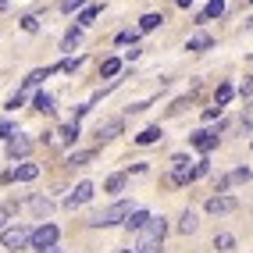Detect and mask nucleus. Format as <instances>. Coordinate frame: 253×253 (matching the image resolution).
<instances>
[{
	"instance_id": "1",
	"label": "nucleus",
	"mask_w": 253,
	"mask_h": 253,
	"mask_svg": "<svg viewBox=\"0 0 253 253\" xmlns=\"http://www.w3.org/2000/svg\"><path fill=\"white\" fill-rule=\"evenodd\" d=\"M164 232H168V221H164V217H150V225L139 232L136 253H161V250H164Z\"/></svg>"
},
{
	"instance_id": "2",
	"label": "nucleus",
	"mask_w": 253,
	"mask_h": 253,
	"mask_svg": "<svg viewBox=\"0 0 253 253\" xmlns=\"http://www.w3.org/2000/svg\"><path fill=\"white\" fill-rule=\"evenodd\" d=\"M132 211H136L132 204H125V200H118V204H111V207H104V211H100V214L93 217L89 225H93V228H111V225H125Z\"/></svg>"
},
{
	"instance_id": "3",
	"label": "nucleus",
	"mask_w": 253,
	"mask_h": 253,
	"mask_svg": "<svg viewBox=\"0 0 253 253\" xmlns=\"http://www.w3.org/2000/svg\"><path fill=\"white\" fill-rule=\"evenodd\" d=\"M0 246L11 250V253L32 246V228H29V225H11V228H4V232H0Z\"/></svg>"
},
{
	"instance_id": "4",
	"label": "nucleus",
	"mask_w": 253,
	"mask_h": 253,
	"mask_svg": "<svg viewBox=\"0 0 253 253\" xmlns=\"http://www.w3.org/2000/svg\"><path fill=\"white\" fill-rule=\"evenodd\" d=\"M57 235H61V232H57L54 221H43L36 232H32V246H36L40 253H43V250H54V246H57Z\"/></svg>"
},
{
	"instance_id": "5",
	"label": "nucleus",
	"mask_w": 253,
	"mask_h": 253,
	"mask_svg": "<svg viewBox=\"0 0 253 253\" xmlns=\"http://www.w3.org/2000/svg\"><path fill=\"white\" fill-rule=\"evenodd\" d=\"M89 200H93V182H79V185H75V193L64 200V207L75 211L79 204H89Z\"/></svg>"
},
{
	"instance_id": "6",
	"label": "nucleus",
	"mask_w": 253,
	"mask_h": 253,
	"mask_svg": "<svg viewBox=\"0 0 253 253\" xmlns=\"http://www.w3.org/2000/svg\"><path fill=\"white\" fill-rule=\"evenodd\" d=\"M36 175H40V168H36V164H14L11 171L4 175V182H32Z\"/></svg>"
},
{
	"instance_id": "7",
	"label": "nucleus",
	"mask_w": 253,
	"mask_h": 253,
	"mask_svg": "<svg viewBox=\"0 0 253 253\" xmlns=\"http://www.w3.org/2000/svg\"><path fill=\"white\" fill-rule=\"evenodd\" d=\"M29 150H32V139H25L22 132H14V136L7 139V157H14V161H18V157H29Z\"/></svg>"
},
{
	"instance_id": "8",
	"label": "nucleus",
	"mask_w": 253,
	"mask_h": 253,
	"mask_svg": "<svg viewBox=\"0 0 253 253\" xmlns=\"http://www.w3.org/2000/svg\"><path fill=\"white\" fill-rule=\"evenodd\" d=\"M235 207H239L235 196H211L207 200V214H232Z\"/></svg>"
},
{
	"instance_id": "9",
	"label": "nucleus",
	"mask_w": 253,
	"mask_h": 253,
	"mask_svg": "<svg viewBox=\"0 0 253 253\" xmlns=\"http://www.w3.org/2000/svg\"><path fill=\"white\" fill-rule=\"evenodd\" d=\"M146 225H150V211H143V207H136V211L128 214V221H125V228H128V232H132V228L143 232Z\"/></svg>"
},
{
	"instance_id": "10",
	"label": "nucleus",
	"mask_w": 253,
	"mask_h": 253,
	"mask_svg": "<svg viewBox=\"0 0 253 253\" xmlns=\"http://www.w3.org/2000/svg\"><path fill=\"white\" fill-rule=\"evenodd\" d=\"M118 132H122V118H111V122H104L96 128V136H100V143H107V139H114Z\"/></svg>"
},
{
	"instance_id": "11",
	"label": "nucleus",
	"mask_w": 253,
	"mask_h": 253,
	"mask_svg": "<svg viewBox=\"0 0 253 253\" xmlns=\"http://www.w3.org/2000/svg\"><path fill=\"white\" fill-rule=\"evenodd\" d=\"M196 225H200L196 211H182V217H178V232H182V235H193V232H196Z\"/></svg>"
},
{
	"instance_id": "12",
	"label": "nucleus",
	"mask_w": 253,
	"mask_h": 253,
	"mask_svg": "<svg viewBox=\"0 0 253 253\" xmlns=\"http://www.w3.org/2000/svg\"><path fill=\"white\" fill-rule=\"evenodd\" d=\"M193 146L204 150V154H207V150H214V146H217V132H196V136H193Z\"/></svg>"
},
{
	"instance_id": "13",
	"label": "nucleus",
	"mask_w": 253,
	"mask_h": 253,
	"mask_svg": "<svg viewBox=\"0 0 253 253\" xmlns=\"http://www.w3.org/2000/svg\"><path fill=\"white\" fill-rule=\"evenodd\" d=\"M161 22H164V14L150 11V14H143V18H139V32H154V29H157Z\"/></svg>"
},
{
	"instance_id": "14",
	"label": "nucleus",
	"mask_w": 253,
	"mask_h": 253,
	"mask_svg": "<svg viewBox=\"0 0 253 253\" xmlns=\"http://www.w3.org/2000/svg\"><path fill=\"white\" fill-rule=\"evenodd\" d=\"M161 136H164V132H161L157 125H150V128H143L139 136H136V143H139V146H150V143H157Z\"/></svg>"
},
{
	"instance_id": "15",
	"label": "nucleus",
	"mask_w": 253,
	"mask_h": 253,
	"mask_svg": "<svg viewBox=\"0 0 253 253\" xmlns=\"http://www.w3.org/2000/svg\"><path fill=\"white\" fill-rule=\"evenodd\" d=\"M54 72H57V68H36V72H29V79H25V86H22V89H29V86H40V82H43V79H50Z\"/></svg>"
},
{
	"instance_id": "16",
	"label": "nucleus",
	"mask_w": 253,
	"mask_h": 253,
	"mask_svg": "<svg viewBox=\"0 0 253 253\" xmlns=\"http://www.w3.org/2000/svg\"><path fill=\"white\" fill-rule=\"evenodd\" d=\"M29 207H32V211H36L40 217H46L50 211H54V204H50V200H46V196H32V200H29Z\"/></svg>"
},
{
	"instance_id": "17",
	"label": "nucleus",
	"mask_w": 253,
	"mask_h": 253,
	"mask_svg": "<svg viewBox=\"0 0 253 253\" xmlns=\"http://www.w3.org/2000/svg\"><path fill=\"white\" fill-rule=\"evenodd\" d=\"M36 111L54 114V96H50V93H36Z\"/></svg>"
},
{
	"instance_id": "18",
	"label": "nucleus",
	"mask_w": 253,
	"mask_h": 253,
	"mask_svg": "<svg viewBox=\"0 0 253 253\" xmlns=\"http://www.w3.org/2000/svg\"><path fill=\"white\" fill-rule=\"evenodd\" d=\"M75 136H79V122H72V125H64V128L57 132V139H61V143H75Z\"/></svg>"
},
{
	"instance_id": "19",
	"label": "nucleus",
	"mask_w": 253,
	"mask_h": 253,
	"mask_svg": "<svg viewBox=\"0 0 253 253\" xmlns=\"http://www.w3.org/2000/svg\"><path fill=\"white\" fill-rule=\"evenodd\" d=\"M100 11H104V7H86V11L79 14V29H86V25H93V18H96Z\"/></svg>"
},
{
	"instance_id": "20",
	"label": "nucleus",
	"mask_w": 253,
	"mask_h": 253,
	"mask_svg": "<svg viewBox=\"0 0 253 253\" xmlns=\"http://www.w3.org/2000/svg\"><path fill=\"white\" fill-rule=\"evenodd\" d=\"M232 93H235V89L228 86V82H225V86H217V96H214V104H217V107H225L228 100H232Z\"/></svg>"
},
{
	"instance_id": "21",
	"label": "nucleus",
	"mask_w": 253,
	"mask_h": 253,
	"mask_svg": "<svg viewBox=\"0 0 253 253\" xmlns=\"http://www.w3.org/2000/svg\"><path fill=\"white\" fill-rule=\"evenodd\" d=\"M86 161H93V150H72L68 154V164H86Z\"/></svg>"
},
{
	"instance_id": "22",
	"label": "nucleus",
	"mask_w": 253,
	"mask_h": 253,
	"mask_svg": "<svg viewBox=\"0 0 253 253\" xmlns=\"http://www.w3.org/2000/svg\"><path fill=\"white\" fill-rule=\"evenodd\" d=\"M221 11H225V0H211V4H207V11H204V22H207V18H217Z\"/></svg>"
},
{
	"instance_id": "23",
	"label": "nucleus",
	"mask_w": 253,
	"mask_h": 253,
	"mask_svg": "<svg viewBox=\"0 0 253 253\" xmlns=\"http://www.w3.org/2000/svg\"><path fill=\"white\" fill-rule=\"evenodd\" d=\"M118 72H122V61H118V57H111V61H104V68H100V75H118Z\"/></svg>"
},
{
	"instance_id": "24",
	"label": "nucleus",
	"mask_w": 253,
	"mask_h": 253,
	"mask_svg": "<svg viewBox=\"0 0 253 253\" xmlns=\"http://www.w3.org/2000/svg\"><path fill=\"white\" fill-rule=\"evenodd\" d=\"M79 40H82V29H72V32H68V36H64V40H61V50H72V46H75Z\"/></svg>"
},
{
	"instance_id": "25",
	"label": "nucleus",
	"mask_w": 253,
	"mask_h": 253,
	"mask_svg": "<svg viewBox=\"0 0 253 253\" xmlns=\"http://www.w3.org/2000/svg\"><path fill=\"white\" fill-rule=\"evenodd\" d=\"M211 46H214L211 36H196V40H189V50H211Z\"/></svg>"
},
{
	"instance_id": "26",
	"label": "nucleus",
	"mask_w": 253,
	"mask_h": 253,
	"mask_svg": "<svg viewBox=\"0 0 253 253\" xmlns=\"http://www.w3.org/2000/svg\"><path fill=\"white\" fill-rule=\"evenodd\" d=\"M86 4H89V0H61V11H64V14H72L75 7H86Z\"/></svg>"
},
{
	"instance_id": "27",
	"label": "nucleus",
	"mask_w": 253,
	"mask_h": 253,
	"mask_svg": "<svg viewBox=\"0 0 253 253\" xmlns=\"http://www.w3.org/2000/svg\"><path fill=\"white\" fill-rule=\"evenodd\" d=\"M79 64H82V57H68V61H61V64H57V72H75Z\"/></svg>"
},
{
	"instance_id": "28",
	"label": "nucleus",
	"mask_w": 253,
	"mask_h": 253,
	"mask_svg": "<svg viewBox=\"0 0 253 253\" xmlns=\"http://www.w3.org/2000/svg\"><path fill=\"white\" fill-rule=\"evenodd\" d=\"M22 29H25V32H36V29H40V18H36V14H25V18H22Z\"/></svg>"
},
{
	"instance_id": "29",
	"label": "nucleus",
	"mask_w": 253,
	"mask_h": 253,
	"mask_svg": "<svg viewBox=\"0 0 253 253\" xmlns=\"http://www.w3.org/2000/svg\"><path fill=\"white\" fill-rule=\"evenodd\" d=\"M122 185H125V175H111L107 178V193H118Z\"/></svg>"
},
{
	"instance_id": "30",
	"label": "nucleus",
	"mask_w": 253,
	"mask_h": 253,
	"mask_svg": "<svg viewBox=\"0 0 253 253\" xmlns=\"http://www.w3.org/2000/svg\"><path fill=\"white\" fill-rule=\"evenodd\" d=\"M14 214V207L11 204H0V232H4V225H7V217Z\"/></svg>"
},
{
	"instance_id": "31",
	"label": "nucleus",
	"mask_w": 253,
	"mask_h": 253,
	"mask_svg": "<svg viewBox=\"0 0 253 253\" xmlns=\"http://www.w3.org/2000/svg\"><path fill=\"white\" fill-rule=\"evenodd\" d=\"M228 178H232V182H246V178H250V168H235Z\"/></svg>"
},
{
	"instance_id": "32",
	"label": "nucleus",
	"mask_w": 253,
	"mask_h": 253,
	"mask_svg": "<svg viewBox=\"0 0 253 253\" xmlns=\"http://www.w3.org/2000/svg\"><path fill=\"white\" fill-rule=\"evenodd\" d=\"M214 246H217V250H228V246H235V239H232V235H217Z\"/></svg>"
},
{
	"instance_id": "33",
	"label": "nucleus",
	"mask_w": 253,
	"mask_h": 253,
	"mask_svg": "<svg viewBox=\"0 0 253 253\" xmlns=\"http://www.w3.org/2000/svg\"><path fill=\"white\" fill-rule=\"evenodd\" d=\"M18 107H22V89H18V93H14V96L7 100V111H18Z\"/></svg>"
},
{
	"instance_id": "34",
	"label": "nucleus",
	"mask_w": 253,
	"mask_h": 253,
	"mask_svg": "<svg viewBox=\"0 0 253 253\" xmlns=\"http://www.w3.org/2000/svg\"><path fill=\"white\" fill-rule=\"evenodd\" d=\"M217 114H221V107H217V104H214V107H207V111H204V118H207V122H214V118H217Z\"/></svg>"
},
{
	"instance_id": "35",
	"label": "nucleus",
	"mask_w": 253,
	"mask_h": 253,
	"mask_svg": "<svg viewBox=\"0 0 253 253\" xmlns=\"http://www.w3.org/2000/svg\"><path fill=\"white\" fill-rule=\"evenodd\" d=\"M0 136H7V139L14 136V132H11V122H0Z\"/></svg>"
},
{
	"instance_id": "36",
	"label": "nucleus",
	"mask_w": 253,
	"mask_h": 253,
	"mask_svg": "<svg viewBox=\"0 0 253 253\" xmlns=\"http://www.w3.org/2000/svg\"><path fill=\"white\" fill-rule=\"evenodd\" d=\"M243 96H253V79H246V82H243Z\"/></svg>"
},
{
	"instance_id": "37",
	"label": "nucleus",
	"mask_w": 253,
	"mask_h": 253,
	"mask_svg": "<svg viewBox=\"0 0 253 253\" xmlns=\"http://www.w3.org/2000/svg\"><path fill=\"white\" fill-rule=\"evenodd\" d=\"M175 4H178V7H193V0H175Z\"/></svg>"
},
{
	"instance_id": "38",
	"label": "nucleus",
	"mask_w": 253,
	"mask_h": 253,
	"mask_svg": "<svg viewBox=\"0 0 253 253\" xmlns=\"http://www.w3.org/2000/svg\"><path fill=\"white\" fill-rule=\"evenodd\" d=\"M43 253H61V250H57V246H54V250H43Z\"/></svg>"
},
{
	"instance_id": "39",
	"label": "nucleus",
	"mask_w": 253,
	"mask_h": 253,
	"mask_svg": "<svg viewBox=\"0 0 253 253\" xmlns=\"http://www.w3.org/2000/svg\"><path fill=\"white\" fill-rule=\"evenodd\" d=\"M122 253H136V250H122Z\"/></svg>"
}]
</instances>
